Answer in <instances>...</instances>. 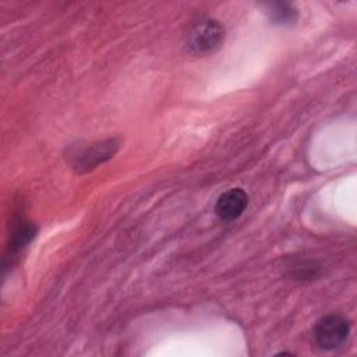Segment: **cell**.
Listing matches in <instances>:
<instances>
[{"mask_svg": "<svg viewBox=\"0 0 357 357\" xmlns=\"http://www.w3.org/2000/svg\"><path fill=\"white\" fill-rule=\"evenodd\" d=\"M223 40L225 26L215 18H201L187 31L184 45L192 54H208L219 49Z\"/></svg>", "mask_w": 357, "mask_h": 357, "instance_id": "1", "label": "cell"}, {"mask_svg": "<svg viewBox=\"0 0 357 357\" xmlns=\"http://www.w3.org/2000/svg\"><path fill=\"white\" fill-rule=\"evenodd\" d=\"M350 333V322L340 314H329L321 318L314 328L317 344L324 350L340 347Z\"/></svg>", "mask_w": 357, "mask_h": 357, "instance_id": "2", "label": "cell"}, {"mask_svg": "<svg viewBox=\"0 0 357 357\" xmlns=\"http://www.w3.org/2000/svg\"><path fill=\"white\" fill-rule=\"evenodd\" d=\"M117 148H119V142L114 138L89 144L73 153L71 166L77 172H85V170L93 169L99 163H103L110 158H113Z\"/></svg>", "mask_w": 357, "mask_h": 357, "instance_id": "3", "label": "cell"}, {"mask_svg": "<svg viewBox=\"0 0 357 357\" xmlns=\"http://www.w3.org/2000/svg\"><path fill=\"white\" fill-rule=\"evenodd\" d=\"M248 205V195L243 188H230L225 191L215 204L216 215L226 222L234 220L243 215Z\"/></svg>", "mask_w": 357, "mask_h": 357, "instance_id": "4", "label": "cell"}, {"mask_svg": "<svg viewBox=\"0 0 357 357\" xmlns=\"http://www.w3.org/2000/svg\"><path fill=\"white\" fill-rule=\"evenodd\" d=\"M264 10L269 17V20L276 25H284V26L293 25L298 17L297 10L291 4L283 3V1L265 3Z\"/></svg>", "mask_w": 357, "mask_h": 357, "instance_id": "5", "label": "cell"}, {"mask_svg": "<svg viewBox=\"0 0 357 357\" xmlns=\"http://www.w3.org/2000/svg\"><path fill=\"white\" fill-rule=\"evenodd\" d=\"M35 237V226L31 223H18L11 234V243L10 248L13 252L20 251L22 247H25L32 238Z\"/></svg>", "mask_w": 357, "mask_h": 357, "instance_id": "6", "label": "cell"}]
</instances>
